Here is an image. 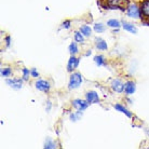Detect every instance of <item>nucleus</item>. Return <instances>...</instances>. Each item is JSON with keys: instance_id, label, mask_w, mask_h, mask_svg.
I'll use <instances>...</instances> for the list:
<instances>
[{"instance_id": "6e6552de", "label": "nucleus", "mask_w": 149, "mask_h": 149, "mask_svg": "<svg viewBox=\"0 0 149 149\" xmlns=\"http://www.w3.org/2000/svg\"><path fill=\"white\" fill-rule=\"evenodd\" d=\"M78 65H79V58H77L74 55H71L67 64V70L72 71L74 69H76V68L78 67Z\"/></svg>"}, {"instance_id": "ddd939ff", "label": "nucleus", "mask_w": 149, "mask_h": 149, "mask_svg": "<svg viewBox=\"0 0 149 149\" xmlns=\"http://www.w3.org/2000/svg\"><path fill=\"white\" fill-rule=\"evenodd\" d=\"M96 48L98 49V50H102V51H105V50H107V48H108V45H107V43H106V41L103 40L102 38H96Z\"/></svg>"}, {"instance_id": "4be33fe9", "label": "nucleus", "mask_w": 149, "mask_h": 149, "mask_svg": "<svg viewBox=\"0 0 149 149\" xmlns=\"http://www.w3.org/2000/svg\"><path fill=\"white\" fill-rule=\"evenodd\" d=\"M74 40H76V42L82 43V42L84 41V38H83V35H82V33L76 31V33H74Z\"/></svg>"}, {"instance_id": "f257e3e1", "label": "nucleus", "mask_w": 149, "mask_h": 149, "mask_svg": "<svg viewBox=\"0 0 149 149\" xmlns=\"http://www.w3.org/2000/svg\"><path fill=\"white\" fill-rule=\"evenodd\" d=\"M82 83V76L79 72H74L71 74L70 79H69V83H68V88L70 90L78 89Z\"/></svg>"}, {"instance_id": "dca6fc26", "label": "nucleus", "mask_w": 149, "mask_h": 149, "mask_svg": "<svg viewBox=\"0 0 149 149\" xmlns=\"http://www.w3.org/2000/svg\"><path fill=\"white\" fill-rule=\"evenodd\" d=\"M94 62L97 66H105L106 65V60L103 55H96L94 57Z\"/></svg>"}, {"instance_id": "412c9836", "label": "nucleus", "mask_w": 149, "mask_h": 149, "mask_svg": "<svg viewBox=\"0 0 149 149\" xmlns=\"http://www.w3.org/2000/svg\"><path fill=\"white\" fill-rule=\"evenodd\" d=\"M81 117H82V111L78 110L76 113H71V115H70V120H71V121H78V120H80V118H81Z\"/></svg>"}, {"instance_id": "f8f14e48", "label": "nucleus", "mask_w": 149, "mask_h": 149, "mask_svg": "<svg viewBox=\"0 0 149 149\" xmlns=\"http://www.w3.org/2000/svg\"><path fill=\"white\" fill-rule=\"evenodd\" d=\"M122 27H123V29L129 31V33H131V34H137V28H136L133 24H131V23L123 22Z\"/></svg>"}, {"instance_id": "0eeeda50", "label": "nucleus", "mask_w": 149, "mask_h": 149, "mask_svg": "<svg viewBox=\"0 0 149 149\" xmlns=\"http://www.w3.org/2000/svg\"><path fill=\"white\" fill-rule=\"evenodd\" d=\"M35 86H36V89L42 92H49L50 90V83L45 80H38Z\"/></svg>"}, {"instance_id": "4468645a", "label": "nucleus", "mask_w": 149, "mask_h": 149, "mask_svg": "<svg viewBox=\"0 0 149 149\" xmlns=\"http://www.w3.org/2000/svg\"><path fill=\"white\" fill-rule=\"evenodd\" d=\"M115 109L116 110H118V111H120V112H122V113H124V115L127 116V117H132V113H131V112L129 111L125 107H123L122 105H120V104L115 105Z\"/></svg>"}, {"instance_id": "aec40b11", "label": "nucleus", "mask_w": 149, "mask_h": 149, "mask_svg": "<svg viewBox=\"0 0 149 149\" xmlns=\"http://www.w3.org/2000/svg\"><path fill=\"white\" fill-rule=\"evenodd\" d=\"M94 30L96 31V33H104L105 31V25H103L102 23H97V24H95L94 25Z\"/></svg>"}, {"instance_id": "393cba45", "label": "nucleus", "mask_w": 149, "mask_h": 149, "mask_svg": "<svg viewBox=\"0 0 149 149\" xmlns=\"http://www.w3.org/2000/svg\"><path fill=\"white\" fill-rule=\"evenodd\" d=\"M70 24H71L70 21H65V22L63 23L62 27H63V28H69V27H70Z\"/></svg>"}, {"instance_id": "1a4fd4ad", "label": "nucleus", "mask_w": 149, "mask_h": 149, "mask_svg": "<svg viewBox=\"0 0 149 149\" xmlns=\"http://www.w3.org/2000/svg\"><path fill=\"white\" fill-rule=\"evenodd\" d=\"M111 89L115 92H117V93H121V92H123V90H124V84L120 80L116 79V80H113L111 82Z\"/></svg>"}, {"instance_id": "2eb2a0df", "label": "nucleus", "mask_w": 149, "mask_h": 149, "mask_svg": "<svg viewBox=\"0 0 149 149\" xmlns=\"http://www.w3.org/2000/svg\"><path fill=\"white\" fill-rule=\"evenodd\" d=\"M80 31L82 33L83 36L89 37L90 35L92 34V28H91L90 26H88V25H82V26L80 27Z\"/></svg>"}, {"instance_id": "6ab92c4d", "label": "nucleus", "mask_w": 149, "mask_h": 149, "mask_svg": "<svg viewBox=\"0 0 149 149\" xmlns=\"http://www.w3.org/2000/svg\"><path fill=\"white\" fill-rule=\"evenodd\" d=\"M43 147H45V148H55L56 146H55V143L53 142L52 139H51V138H47V139H45V146H43Z\"/></svg>"}, {"instance_id": "20e7f679", "label": "nucleus", "mask_w": 149, "mask_h": 149, "mask_svg": "<svg viewBox=\"0 0 149 149\" xmlns=\"http://www.w3.org/2000/svg\"><path fill=\"white\" fill-rule=\"evenodd\" d=\"M86 100L89 104H97L100 102V96L95 91H90L86 94Z\"/></svg>"}, {"instance_id": "9d476101", "label": "nucleus", "mask_w": 149, "mask_h": 149, "mask_svg": "<svg viewBox=\"0 0 149 149\" xmlns=\"http://www.w3.org/2000/svg\"><path fill=\"white\" fill-rule=\"evenodd\" d=\"M141 15L149 19V0H144L141 4Z\"/></svg>"}, {"instance_id": "a211bd4d", "label": "nucleus", "mask_w": 149, "mask_h": 149, "mask_svg": "<svg viewBox=\"0 0 149 149\" xmlns=\"http://www.w3.org/2000/svg\"><path fill=\"white\" fill-rule=\"evenodd\" d=\"M107 25L109 27H112V28H119L120 27V22L117 21V19H109L107 22Z\"/></svg>"}, {"instance_id": "9b49d317", "label": "nucleus", "mask_w": 149, "mask_h": 149, "mask_svg": "<svg viewBox=\"0 0 149 149\" xmlns=\"http://www.w3.org/2000/svg\"><path fill=\"white\" fill-rule=\"evenodd\" d=\"M135 89H136V86H135V83L133 81H129L124 84V92H125L127 95H131V94L134 93Z\"/></svg>"}, {"instance_id": "bb28decb", "label": "nucleus", "mask_w": 149, "mask_h": 149, "mask_svg": "<svg viewBox=\"0 0 149 149\" xmlns=\"http://www.w3.org/2000/svg\"><path fill=\"white\" fill-rule=\"evenodd\" d=\"M7 45H10V37H7Z\"/></svg>"}, {"instance_id": "f03ea898", "label": "nucleus", "mask_w": 149, "mask_h": 149, "mask_svg": "<svg viewBox=\"0 0 149 149\" xmlns=\"http://www.w3.org/2000/svg\"><path fill=\"white\" fill-rule=\"evenodd\" d=\"M127 16H129V17L137 19L141 17V8H138L135 3L130 4V6L127 7Z\"/></svg>"}, {"instance_id": "39448f33", "label": "nucleus", "mask_w": 149, "mask_h": 149, "mask_svg": "<svg viewBox=\"0 0 149 149\" xmlns=\"http://www.w3.org/2000/svg\"><path fill=\"white\" fill-rule=\"evenodd\" d=\"M108 4L112 8H118L120 10H124L127 6V0H108Z\"/></svg>"}, {"instance_id": "7ed1b4c3", "label": "nucleus", "mask_w": 149, "mask_h": 149, "mask_svg": "<svg viewBox=\"0 0 149 149\" xmlns=\"http://www.w3.org/2000/svg\"><path fill=\"white\" fill-rule=\"evenodd\" d=\"M72 105H74V107L77 110H80V111H83V110H86L88 108V106H89V103L88 101H83V100H74L72 101Z\"/></svg>"}, {"instance_id": "a878e982", "label": "nucleus", "mask_w": 149, "mask_h": 149, "mask_svg": "<svg viewBox=\"0 0 149 149\" xmlns=\"http://www.w3.org/2000/svg\"><path fill=\"white\" fill-rule=\"evenodd\" d=\"M30 74H31L34 78H37V77H38V72H37V70H36L35 68H33V69L30 70Z\"/></svg>"}, {"instance_id": "423d86ee", "label": "nucleus", "mask_w": 149, "mask_h": 149, "mask_svg": "<svg viewBox=\"0 0 149 149\" xmlns=\"http://www.w3.org/2000/svg\"><path fill=\"white\" fill-rule=\"evenodd\" d=\"M6 83H7L8 86H11L12 89L19 90V89H22L23 81L21 79H7V80H6Z\"/></svg>"}, {"instance_id": "b1692460", "label": "nucleus", "mask_w": 149, "mask_h": 149, "mask_svg": "<svg viewBox=\"0 0 149 149\" xmlns=\"http://www.w3.org/2000/svg\"><path fill=\"white\" fill-rule=\"evenodd\" d=\"M23 80H27L30 74V71L27 68H23Z\"/></svg>"}, {"instance_id": "f3484780", "label": "nucleus", "mask_w": 149, "mask_h": 149, "mask_svg": "<svg viewBox=\"0 0 149 149\" xmlns=\"http://www.w3.org/2000/svg\"><path fill=\"white\" fill-rule=\"evenodd\" d=\"M68 50H69V53H70L71 55H74V54H77V53L79 52L78 47H77V45H76L74 42H72V43H70V45H69V48H68Z\"/></svg>"}, {"instance_id": "5701e85b", "label": "nucleus", "mask_w": 149, "mask_h": 149, "mask_svg": "<svg viewBox=\"0 0 149 149\" xmlns=\"http://www.w3.org/2000/svg\"><path fill=\"white\" fill-rule=\"evenodd\" d=\"M11 74H12L11 68L7 67V68H2V69H1V76H2V77H9Z\"/></svg>"}]
</instances>
